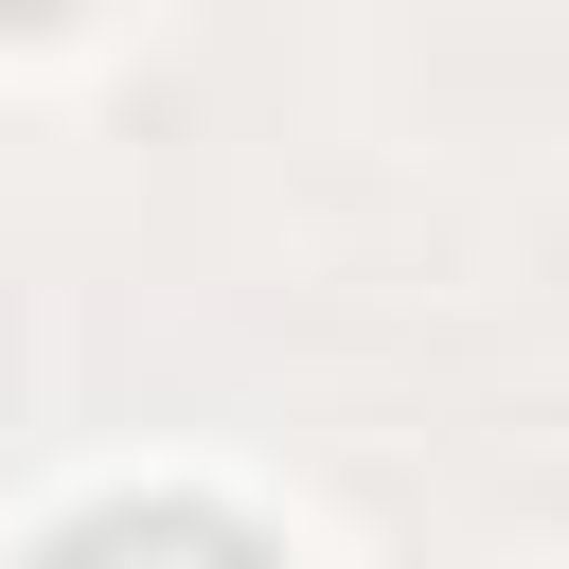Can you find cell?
Returning <instances> with one entry per match:
<instances>
[{
	"label": "cell",
	"mask_w": 569,
	"mask_h": 569,
	"mask_svg": "<svg viewBox=\"0 0 569 569\" xmlns=\"http://www.w3.org/2000/svg\"><path fill=\"white\" fill-rule=\"evenodd\" d=\"M0 18H71V0H0Z\"/></svg>",
	"instance_id": "2"
},
{
	"label": "cell",
	"mask_w": 569,
	"mask_h": 569,
	"mask_svg": "<svg viewBox=\"0 0 569 569\" xmlns=\"http://www.w3.org/2000/svg\"><path fill=\"white\" fill-rule=\"evenodd\" d=\"M36 569H284L249 516H213V498H107V516H71Z\"/></svg>",
	"instance_id": "1"
}]
</instances>
